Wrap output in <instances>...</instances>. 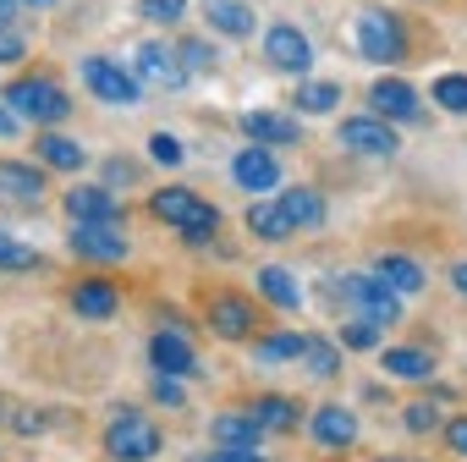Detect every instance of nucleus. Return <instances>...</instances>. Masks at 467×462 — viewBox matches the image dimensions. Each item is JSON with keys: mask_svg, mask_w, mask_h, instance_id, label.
I'll use <instances>...</instances> for the list:
<instances>
[{"mask_svg": "<svg viewBox=\"0 0 467 462\" xmlns=\"http://www.w3.org/2000/svg\"><path fill=\"white\" fill-rule=\"evenodd\" d=\"M149 209H154L165 226H176L187 243H209V237H214V226H220V209L203 204L192 187H165V193L149 198Z\"/></svg>", "mask_w": 467, "mask_h": 462, "instance_id": "1", "label": "nucleus"}, {"mask_svg": "<svg viewBox=\"0 0 467 462\" xmlns=\"http://www.w3.org/2000/svg\"><path fill=\"white\" fill-rule=\"evenodd\" d=\"M6 105H12L17 116H28L34 127H56V121H67V116H72L67 89H61V83H50V78H17V83L6 89Z\"/></svg>", "mask_w": 467, "mask_h": 462, "instance_id": "2", "label": "nucleus"}, {"mask_svg": "<svg viewBox=\"0 0 467 462\" xmlns=\"http://www.w3.org/2000/svg\"><path fill=\"white\" fill-rule=\"evenodd\" d=\"M83 83H88V94H94V100H105V105H121V110H132V105L143 100V83H138V72L116 67L110 56H83Z\"/></svg>", "mask_w": 467, "mask_h": 462, "instance_id": "3", "label": "nucleus"}, {"mask_svg": "<svg viewBox=\"0 0 467 462\" xmlns=\"http://www.w3.org/2000/svg\"><path fill=\"white\" fill-rule=\"evenodd\" d=\"M105 451H110L116 462H149V457H160V429H154V418L121 407V418L105 429Z\"/></svg>", "mask_w": 467, "mask_h": 462, "instance_id": "4", "label": "nucleus"}, {"mask_svg": "<svg viewBox=\"0 0 467 462\" xmlns=\"http://www.w3.org/2000/svg\"><path fill=\"white\" fill-rule=\"evenodd\" d=\"M358 50H363L368 61H379V67L407 61V28H401V17H390V12H363V17H358Z\"/></svg>", "mask_w": 467, "mask_h": 462, "instance_id": "5", "label": "nucleus"}, {"mask_svg": "<svg viewBox=\"0 0 467 462\" xmlns=\"http://www.w3.org/2000/svg\"><path fill=\"white\" fill-rule=\"evenodd\" d=\"M341 298H347L363 320H374V325H396V320H401V292L385 287L379 276H341Z\"/></svg>", "mask_w": 467, "mask_h": 462, "instance_id": "6", "label": "nucleus"}, {"mask_svg": "<svg viewBox=\"0 0 467 462\" xmlns=\"http://www.w3.org/2000/svg\"><path fill=\"white\" fill-rule=\"evenodd\" d=\"M72 254L94 265L127 259V226L121 220H72Z\"/></svg>", "mask_w": 467, "mask_h": 462, "instance_id": "7", "label": "nucleus"}, {"mask_svg": "<svg viewBox=\"0 0 467 462\" xmlns=\"http://www.w3.org/2000/svg\"><path fill=\"white\" fill-rule=\"evenodd\" d=\"M341 149H352V154H374V160H390L401 143H396V127L385 121V116H347L341 121Z\"/></svg>", "mask_w": 467, "mask_h": 462, "instance_id": "8", "label": "nucleus"}, {"mask_svg": "<svg viewBox=\"0 0 467 462\" xmlns=\"http://www.w3.org/2000/svg\"><path fill=\"white\" fill-rule=\"evenodd\" d=\"M265 61L275 67V72H308L314 67V45H308V34H297L292 23H275L270 34H265Z\"/></svg>", "mask_w": 467, "mask_h": 462, "instance_id": "9", "label": "nucleus"}, {"mask_svg": "<svg viewBox=\"0 0 467 462\" xmlns=\"http://www.w3.org/2000/svg\"><path fill=\"white\" fill-rule=\"evenodd\" d=\"M132 72H138V83H149V89H182V83H187L182 56H176V50H165V45H138Z\"/></svg>", "mask_w": 467, "mask_h": 462, "instance_id": "10", "label": "nucleus"}, {"mask_svg": "<svg viewBox=\"0 0 467 462\" xmlns=\"http://www.w3.org/2000/svg\"><path fill=\"white\" fill-rule=\"evenodd\" d=\"M231 176H237L248 193H270V187H281V160L254 143V149H243L237 160H231Z\"/></svg>", "mask_w": 467, "mask_h": 462, "instance_id": "11", "label": "nucleus"}, {"mask_svg": "<svg viewBox=\"0 0 467 462\" xmlns=\"http://www.w3.org/2000/svg\"><path fill=\"white\" fill-rule=\"evenodd\" d=\"M0 198L34 209L45 198V171L39 165H17V160H0Z\"/></svg>", "mask_w": 467, "mask_h": 462, "instance_id": "12", "label": "nucleus"}, {"mask_svg": "<svg viewBox=\"0 0 467 462\" xmlns=\"http://www.w3.org/2000/svg\"><path fill=\"white\" fill-rule=\"evenodd\" d=\"M368 105H374V116H385V121H412V116H418V89L401 83V78H379V83L368 89Z\"/></svg>", "mask_w": 467, "mask_h": 462, "instance_id": "13", "label": "nucleus"}, {"mask_svg": "<svg viewBox=\"0 0 467 462\" xmlns=\"http://www.w3.org/2000/svg\"><path fill=\"white\" fill-rule=\"evenodd\" d=\"M149 358H154V369H160V374H176V380L198 374V358H192V347H187V336H182V331H154Z\"/></svg>", "mask_w": 467, "mask_h": 462, "instance_id": "14", "label": "nucleus"}, {"mask_svg": "<svg viewBox=\"0 0 467 462\" xmlns=\"http://www.w3.org/2000/svg\"><path fill=\"white\" fill-rule=\"evenodd\" d=\"M209 331H214L220 341L254 336V303H243V298H214V303H209Z\"/></svg>", "mask_w": 467, "mask_h": 462, "instance_id": "15", "label": "nucleus"}, {"mask_svg": "<svg viewBox=\"0 0 467 462\" xmlns=\"http://www.w3.org/2000/svg\"><path fill=\"white\" fill-rule=\"evenodd\" d=\"M67 215L72 220H121V198L110 187H72L67 193Z\"/></svg>", "mask_w": 467, "mask_h": 462, "instance_id": "16", "label": "nucleus"}, {"mask_svg": "<svg viewBox=\"0 0 467 462\" xmlns=\"http://www.w3.org/2000/svg\"><path fill=\"white\" fill-rule=\"evenodd\" d=\"M248 231H254V237L259 243H286L292 237V220H286V209H281V198H259L254 209H248Z\"/></svg>", "mask_w": 467, "mask_h": 462, "instance_id": "17", "label": "nucleus"}, {"mask_svg": "<svg viewBox=\"0 0 467 462\" xmlns=\"http://www.w3.org/2000/svg\"><path fill=\"white\" fill-rule=\"evenodd\" d=\"M314 440H319V446L347 451V446L358 440V418H352L347 407H336V402H330V407H319V413H314Z\"/></svg>", "mask_w": 467, "mask_h": 462, "instance_id": "18", "label": "nucleus"}, {"mask_svg": "<svg viewBox=\"0 0 467 462\" xmlns=\"http://www.w3.org/2000/svg\"><path fill=\"white\" fill-rule=\"evenodd\" d=\"M209 435H214L220 446H259L265 424L254 418V407H243V413H220V418L209 424Z\"/></svg>", "mask_w": 467, "mask_h": 462, "instance_id": "19", "label": "nucleus"}, {"mask_svg": "<svg viewBox=\"0 0 467 462\" xmlns=\"http://www.w3.org/2000/svg\"><path fill=\"white\" fill-rule=\"evenodd\" d=\"M243 132L254 143H297V121L281 116V110H248L243 116Z\"/></svg>", "mask_w": 467, "mask_h": 462, "instance_id": "20", "label": "nucleus"}, {"mask_svg": "<svg viewBox=\"0 0 467 462\" xmlns=\"http://www.w3.org/2000/svg\"><path fill=\"white\" fill-rule=\"evenodd\" d=\"M34 149H39V160H45L50 171H83V160H88V149H83L78 138H67V132H45Z\"/></svg>", "mask_w": 467, "mask_h": 462, "instance_id": "21", "label": "nucleus"}, {"mask_svg": "<svg viewBox=\"0 0 467 462\" xmlns=\"http://www.w3.org/2000/svg\"><path fill=\"white\" fill-rule=\"evenodd\" d=\"M116 303H121V298H116L110 281H78V287H72V309H78L83 320H110Z\"/></svg>", "mask_w": 467, "mask_h": 462, "instance_id": "22", "label": "nucleus"}, {"mask_svg": "<svg viewBox=\"0 0 467 462\" xmlns=\"http://www.w3.org/2000/svg\"><path fill=\"white\" fill-rule=\"evenodd\" d=\"M203 17H209V28H220L231 39L254 34V12L243 6V0H203Z\"/></svg>", "mask_w": 467, "mask_h": 462, "instance_id": "23", "label": "nucleus"}, {"mask_svg": "<svg viewBox=\"0 0 467 462\" xmlns=\"http://www.w3.org/2000/svg\"><path fill=\"white\" fill-rule=\"evenodd\" d=\"M281 209H286V220H292L297 231L325 226V198H319L314 187H292V193H281Z\"/></svg>", "mask_w": 467, "mask_h": 462, "instance_id": "24", "label": "nucleus"}, {"mask_svg": "<svg viewBox=\"0 0 467 462\" xmlns=\"http://www.w3.org/2000/svg\"><path fill=\"white\" fill-rule=\"evenodd\" d=\"M385 374L390 380H429L434 374V358L423 347H385Z\"/></svg>", "mask_w": 467, "mask_h": 462, "instance_id": "25", "label": "nucleus"}, {"mask_svg": "<svg viewBox=\"0 0 467 462\" xmlns=\"http://www.w3.org/2000/svg\"><path fill=\"white\" fill-rule=\"evenodd\" d=\"M374 276H379V281H385V287H396V292H401V298H407V292H418V287H423V270H418V265H412V259H407V254H379V265H374Z\"/></svg>", "mask_w": 467, "mask_h": 462, "instance_id": "26", "label": "nucleus"}, {"mask_svg": "<svg viewBox=\"0 0 467 462\" xmlns=\"http://www.w3.org/2000/svg\"><path fill=\"white\" fill-rule=\"evenodd\" d=\"M259 292H265L275 309H297V303H303L297 276H292V270H281V265H265V270H259Z\"/></svg>", "mask_w": 467, "mask_h": 462, "instance_id": "27", "label": "nucleus"}, {"mask_svg": "<svg viewBox=\"0 0 467 462\" xmlns=\"http://www.w3.org/2000/svg\"><path fill=\"white\" fill-rule=\"evenodd\" d=\"M254 418L265 424V435H281V429L297 424V402H286V396H259V402H254Z\"/></svg>", "mask_w": 467, "mask_h": 462, "instance_id": "28", "label": "nucleus"}, {"mask_svg": "<svg viewBox=\"0 0 467 462\" xmlns=\"http://www.w3.org/2000/svg\"><path fill=\"white\" fill-rule=\"evenodd\" d=\"M336 105H341V83H303L297 89V110H308V116H325Z\"/></svg>", "mask_w": 467, "mask_h": 462, "instance_id": "29", "label": "nucleus"}, {"mask_svg": "<svg viewBox=\"0 0 467 462\" xmlns=\"http://www.w3.org/2000/svg\"><path fill=\"white\" fill-rule=\"evenodd\" d=\"M303 363H308V374H319V380L341 374V352H336V341H319V336H308V347H303Z\"/></svg>", "mask_w": 467, "mask_h": 462, "instance_id": "30", "label": "nucleus"}, {"mask_svg": "<svg viewBox=\"0 0 467 462\" xmlns=\"http://www.w3.org/2000/svg\"><path fill=\"white\" fill-rule=\"evenodd\" d=\"M434 105H445L451 116H467V72H445V78H434Z\"/></svg>", "mask_w": 467, "mask_h": 462, "instance_id": "31", "label": "nucleus"}, {"mask_svg": "<svg viewBox=\"0 0 467 462\" xmlns=\"http://www.w3.org/2000/svg\"><path fill=\"white\" fill-rule=\"evenodd\" d=\"M308 336H270V341H254V358L259 363H281V358H303Z\"/></svg>", "mask_w": 467, "mask_h": 462, "instance_id": "32", "label": "nucleus"}, {"mask_svg": "<svg viewBox=\"0 0 467 462\" xmlns=\"http://www.w3.org/2000/svg\"><path fill=\"white\" fill-rule=\"evenodd\" d=\"M0 270H39V254L23 248L12 231H0Z\"/></svg>", "mask_w": 467, "mask_h": 462, "instance_id": "33", "label": "nucleus"}, {"mask_svg": "<svg viewBox=\"0 0 467 462\" xmlns=\"http://www.w3.org/2000/svg\"><path fill=\"white\" fill-rule=\"evenodd\" d=\"M379 331L385 325H374V320H352V325H341V347H358V352H368V347H379Z\"/></svg>", "mask_w": 467, "mask_h": 462, "instance_id": "34", "label": "nucleus"}, {"mask_svg": "<svg viewBox=\"0 0 467 462\" xmlns=\"http://www.w3.org/2000/svg\"><path fill=\"white\" fill-rule=\"evenodd\" d=\"M176 56H182V67H187V72H209V67L220 61V56H214V45H203V39H182V45H176Z\"/></svg>", "mask_w": 467, "mask_h": 462, "instance_id": "35", "label": "nucleus"}, {"mask_svg": "<svg viewBox=\"0 0 467 462\" xmlns=\"http://www.w3.org/2000/svg\"><path fill=\"white\" fill-rule=\"evenodd\" d=\"M401 424H407L412 435H429V429H440V407H434V402H407V407H401Z\"/></svg>", "mask_w": 467, "mask_h": 462, "instance_id": "36", "label": "nucleus"}, {"mask_svg": "<svg viewBox=\"0 0 467 462\" xmlns=\"http://www.w3.org/2000/svg\"><path fill=\"white\" fill-rule=\"evenodd\" d=\"M138 6H143V17H149V23H165V28L187 17V0H138Z\"/></svg>", "mask_w": 467, "mask_h": 462, "instance_id": "37", "label": "nucleus"}, {"mask_svg": "<svg viewBox=\"0 0 467 462\" xmlns=\"http://www.w3.org/2000/svg\"><path fill=\"white\" fill-rule=\"evenodd\" d=\"M149 154H154L160 165H182V154H187V149H182L171 132H154V138H149Z\"/></svg>", "mask_w": 467, "mask_h": 462, "instance_id": "38", "label": "nucleus"}, {"mask_svg": "<svg viewBox=\"0 0 467 462\" xmlns=\"http://www.w3.org/2000/svg\"><path fill=\"white\" fill-rule=\"evenodd\" d=\"M154 396H160L165 407H182V402H187V396H182V380H176V374H154Z\"/></svg>", "mask_w": 467, "mask_h": 462, "instance_id": "39", "label": "nucleus"}, {"mask_svg": "<svg viewBox=\"0 0 467 462\" xmlns=\"http://www.w3.org/2000/svg\"><path fill=\"white\" fill-rule=\"evenodd\" d=\"M203 462H265V457H254V446H220V451L203 457Z\"/></svg>", "mask_w": 467, "mask_h": 462, "instance_id": "40", "label": "nucleus"}, {"mask_svg": "<svg viewBox=\"0 0 467 462\" xmlns=\"http://www.w3.org/2000/svg\"><path fill=\"white\" fill-rule=\"evenodd\" d=\"M445 440H451V451H456V457H467V413L445 424Z\"/></svg>", "mask_w": 467, "mask_h": 462, "instance_id": "41", "label": "nucleus"}, {"mask_svg": "<svg viewBox=\"0 0 467 462\" xmlns=\"http://www.w3.org/2000/svg\"><path fill=\"white\" fill-rule=\"evenodd\" d=\"M17 56H23V39L12 28H0V61H17Z\"/></svg>", "mask_w": 467, "mask_h": 462, "instance_id": "42", "label": "nucleus"}, {"mask_svg": "<svg viewBox=\"0 0 467 462\" xmlns=\"http://www.w3.org/2000/svg\"><path fill=\"white\" fill-rule=\"evenodd\" d=\"M12 424H17V435H39V429H45V418H39V413H17Z\"/></svg>", "mask_w": 467, "mask_h": 462, "instance_id": "43", "label": "nucleus"}, {"mask_svg": "<svg viewBox=\"0 0 467 462\" xmlns=\"http://www.w3.org/2000/svg\"><path fill=\"white\" fill-rule=\"evenodd\" d=\"M110 182H132L138 176V165H127V160H110V171H105Z\"/></svg>", "mask_w": 467, "mask_h": 462, "instance_id": "44", "label": "nucleus"}, {"mask_svg": "<svg viewBox=\"0 0 467 462\" xmlns=\"http://www.w3.org/2000/svg\"><path fill=\"white\" fill-rule=\"evenodd\" d=\"M451 287H456V292L467 298V259H462V265H451Z\"/></svg>", "mask_w": 467, "mask_h": 462, "instance_id": "45", "label": "nucleus"}, {"mask_svg": "<svg viewBox=\"0 0 467 462\" xmlns=\"http://www.w3.org/2000/svg\"><path fill=\"white\" fill-rule=\"evenodd\" d=\"M17 132V110H0V138H12Z\"/></svg>", "mask_w": 467, "mask_h": 462, "instance_id": "46", "label": "nucleus"}, {"mask_svg": "<svg viewBox=\"0 0 467 462\" xmlns=\"http://www.w3.org/2000/svg\"><path fill=\"white\" fill-rule=\"evenodd\" d=\"M12 17H17V0H0V28H12Z\"/></svg>", "mask_w": 467, "mask_h": 462, "instance_id": "47", "label": "nucleus"}, {"mask_svg": "<svg viewBox=\"0 0 467 462\" xmlns=\"http://www.w3.org/2000/svg\"><path fill=\"white\" fill-rule=\"evenodd\" d=\"M28 6H39V12H50V6H56V0H28Z\"/></svg>", "mask_w": 467, "mask_h": 462, "instance_id": "48", "label": "nucleus"}]
</instances>
